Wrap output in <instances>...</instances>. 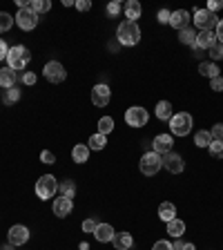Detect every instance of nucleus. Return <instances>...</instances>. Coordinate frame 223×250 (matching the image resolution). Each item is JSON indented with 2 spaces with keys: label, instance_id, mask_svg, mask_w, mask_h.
Instances as JSON below:
<instances>
[{
  "label": "nucleus",
  "instance_id": "nucleus-1",
  "mask_svg": "<svg viewBox=\"0 0 223 250\" xmlns=\"http://www.w3.org/2000/svg\"><path fill=\"white\" fill-rule=\"evenodd\" d=\"M116 38H119V42H121V45H125V47L139 45V41H141V27H139V22H132V21L121 22L119 29H116Z\"/></svg>",
  "mask_w": 223,
  "mask_h": 250
},
{
  "label": "nucleus",
  "instance_id": "nucleus-2",
  "mask_svg": "<svg viewBox=\"0 0 223 250\" xmlns=\"http://www.w3.org/2000/svg\"><path fill=\"white\" fill-rule=\"evenodd\" d=\"M31 61V54L27 47L22 45H16V47H9V54H7V67H11L14 72H22V69L29 65Z\"/></svg>",
  "mask_w": 223,
  "mask_h": 250
},
{
  "label": "nucleus",
  "instance_id": "nucleus-3",
  "mask_svg": "<svg viewBox=\"0 0 223 250\" xmlns=\"http://www.w3.org/2000/svg\"><path fill=\"white\" fill-rule=\"evenodd\" d=\"M56 192H58V181L54 174H42V177L36 181V197L41 199V201L52 199Z\"/></svg>",
  "mask_w": 223,
  "mask_h": 250
},
{
  "label": "nucleus",
  "instance_id": "nucleus-4",
  "mask_svg": "<svg viewBox=\"0 0 223 250\" xmlns=\"http://www.w3.org/2000/svg\"><path fill=\"white\" fill-rule=\"evenodd\" d=\"M192 114H187V112H179L170 119V130L174 136H185L192 132Z\"/></svg>",
  "mask_w": 223,
  "mask_h": 250
},
{
  "label": "nucleus",
  "instance_id": "nucleus-5",
  "mask_svg": "<svg viewBox=\"0 0 223 250\" xmlns=\"http://www.w3.org/2000/svg\"><path fill=\"white\" fill-rule=\"evenodd\" d=\"M139 167L145 177H154L156 172L163 167V156H159L156 152H145V154L141 156Z\"/></svg>",
  "mask_w": 223,
  "mask_h": 250
},
{
  "label": "nucleus",
  "instance_id": "nucleus-6",
  "mask_svg": "<svg viewBox=\"0 0 223 250\" xmlns=\"http://www.w3.org/2000/svg\"><path fill=\"white\" fill-rule=\"evenodd\" d=\"M150 121V114H147L145 107H141V105H132L127 112H125V123L130 125V127H143L147 125Z\"/></svg>",
  "mask_w": 223,
  "mask_h": 250
},
{
  "label": "nucleus",
  "instance_id": "nucleus-7",
  "mask_svg": "<svg viewBox=\"0 0 223 250\" xmlns=\"http://www.w3.org/2000/svg\"><path fill=\"white\" fill-rule=\"evenodd\" d=\"M42 76H45L49 83L58 85V83H62V81L67 78V72H65V67H62L58 61H49L45 67H42Z\"/></svg>",
  "mask_w": 223,
  "mask_h": 250
},
{
  "label": "nucleus",
  "instance_id": "nucleus-8",
  "mask_svg": "<svg viewBox=\"0 0 223 250\" xmlns=\"http://www.w3.org/2000/svg\"><path fill=\"white\" fill-rule=\"evenodd\" d=\"M14 21L22 31H31V29H36V25H38V16L34 14L29 7H22V9H18V14L14 16Z\"/></svg>",
  "mask_w": 223,
  "mask_h": 250
},
{
  "label": "nucleus",
  "instance_id": "nucleus-9",
  "mask_svg": "<svg viewBox=\"0 0 223 250\" xmlns=\"http://www.w3.org/2000/svg\"><path fill=\"white\" fill-rule=\"evenodd\" d=\"M194 25L199 27V31H208L212 29V27H217V16L210 14L208 9H194V16H192Z\"/></svg>",
  "mask_w": 223,
  "mask_h": 250
},
{
  "label": "nucleus",
  "instance_id": "nucleus-10",
  "mask_svg": "<svg viewBox=\"0 0 223 250\" xmlns=\"http://www.w3.org/2000/svg\"><path fill=\"white\" fill-rule=\"evenodd\" d=\"M7 239H9L11 246H25L27 241H29V228L22 224L11 226L9 232H7Z\"/></svg>",
  "mask_w": 223,
  "mask_h": 250
},
{
  "label": "nucleus",
  "instance_id": "nucleus-11",
  "mask_svg": "<svg viewBox=\"0 0 223 250\" xmlns=\"http://www.w3.org/2000/svg\"><path fill=\"white\" fill-rule=\"evenodd\" d=\"M109 101H112V89H109L105 83L94 85V89H92V103L96 105V107H105Z\"/></svg>",
  "mask_w": 223,
  "mask_h": 250
},
{
  "label": "nucleus",
  "instance_id": "nucleus-12",
  "mask_svg": "<svg viewBox=\"0 0 223 250\" xmlns=\"http://www.w3.org/2000/svg\"><path fill=\"white\" fill-rule=\"evenodd\" d=\"M163 166H165V170L172 172V174H181V172L185 170V161H183V156L177 154V152H167V154L163 156Z\"/></svg>",
  "mask_w": 223,
  "mask_h": 250
},
{
  "label": "nucleus",
  "instance_id": "nucleus-13",
  "mask_svg": "<svg viewBox=\"0 0 223 250\" xmlns=\"http://www.w3.org/2000/svg\"><path fill=\"white\" fill-rule=\"evenodd\" d=\"M172 146H174L172 134H159L152 141V152H156L159 156H165L167 152H172Z\"/></svg>",
  "mask_w": 223,
  "mask_h": 250
},
{
  "label": "nucleus",
  "instance_id": "nucleus-14",
  "mask_svg": "<svg viewBox=\"0 0 223 250\" xmlns=\"http://www.w3.org/2000/svg\"><path fill=\"white\" fill-rule=\"evenodd\" d=\"M72 208H74L72 199H67V197H56V199H54L52 210H54V214H56L58 219H65L69 212H72Z\"/></svg>",
  "mask_w": 223,
  "mask_h": 250
},
{
  "label": "nucleus",
  "instance_id": "nucleus-15",
  "mask_svg": "<svg viewBox=\"0 0 223 250\" xmlns=\"http://www.w3.org/2000/svg\"><path fill=\"white\" fill-rule=\"evenodd\" d=\"M190 21H192V16H190V11L185 9H177V11H172L170 16V25L174 27V29H187V25H190Z\"/></svg>",
  "mask_w": 223,
  "mask_h": 250
},
{
  "label": "nucleus",
  "instance_id": "nucleus-16",
  "mask_svg": "<svg viewBox=\"0 0 223 250\" xmlns=\"http://www.w3.org/2000/svg\"><path fill=\"white\" fill-rule=\"evenodd\" d=\"M114 228H112V224H99L96 226V230H94V239L101 241V244H107V241L114 239Z\"/></svg>",
  "mask_w": 223,
  "mask_h": 250
},
{
  "label": "nucleus",
  "instance_id": "nucleus-17",
  "mask_svg": "<svg viewBox=\"0 0 223 250\" xmlns=\"http://www.w3.org/2000/svg\"><path fill=\"white\" fill-rule=\"evenodd\" d=\"M112 244H114L116 250H130L132 246H134V237H132L130 232H116Z\"/></svg>",
  "mask_w": 223,
  "mask_h": 250
},
{
  "label": "nucleus",
  "instance_id": "nucleus-18",
  "mask_svg": "<svg viewBox=\"0 0 223 250\" xmlns=\"http://www.w3.org/2000/svg\"><path fill=\"white\" fill-rule=\"evenodd\" d=\"M16 81H18V74H16L11 67H2V69H0V87H2V89L14 87Z\"/></svg>",
  "mask_w": 223,
  "mask_h": 250
},
{
  "label": "nucleus",
  "instance_id": "nucleus-19",
  "mask_svg": "<svg viewBox=\"0 0 223 250\" xmlns=\"http://www.w3.org/2000/svg\"><path fill=\"white\" fill-rule=\"evenodd\" d=\"M159 219L161 221H172V219H177V206L172 201H163L161 206H159Z\"/></svg>",
  "mask_w": 223,
  "mask_h": 250
},
{
  "label": "nucleus",
  "instance_id": "nucleus-20",
  "mask_svg": "<svg viewBox=\"0 0 223 250\" xmlns=\"http://www.w3.org/2000/svg\"><path fill=\"white\" fill-rule=\"evenodd\" d=\"M123 9H125V16H127V21L136 22V21L141 18V11H143V7H141L139 0H127Z\"/></svg>",
  "mask_w": 223,
  "mask_h": 250
},
{
  "label": "nucleus",
  "instance_id": "nucleus-21",
  "mask_svg": "<svg viewBox=\"0 0 223 250\" xmlns=\"http://www.w3.org/2000/svg\"><path fill=\"white\" fill-rule=\"evenodd\" d=\"M197 45L201 49H210L212 45H217V36H214V31L208 29V31H199L197 34Z\"/></svg>",
  "mask_w": 223,
  "mask_h": 250
},
{
  "label": "nucleus",
  "instance_id": "nucleus-22",
  "mask_svg": "<svg viewBox=\"0 0 223 250\" xmlns=\"http://www.w3.org/2000/svg\"><path fill=\"white\" fill-rule=\"evenodd\" d=\"M172 116H174V112H172V103H170V101H159V103H156V119L170 121Z\"/></svg>",
  "mask_w": 223,
  "mask_h": 250
},
{
  "label": "nucleus",
  "instance_id": "nucleus-23",
  "mask_svg": "<svg viewBox=\"0 0 223 250\" xmlns=\"http://www.w3.org/2000/svg\"><path fill=\"white\" fill-rule=\"evenodd\" d=\"M199 72H201V76H208V78H217V76H221V69H219V65L217 62H212V61H208V62H203L201 61V65H199Z\"/></svg>",
  "mask_w": 223,
  "mask_h": 250
},
{
  "label": "nucleus",
  "instance_id": "nucleus-24",
  "mask_svg": "<svg viewBox=\"0 0 223 250\" xmlns=\"http://www.w3.org/2000/svg\"><path fill=\"white\" fill-rule=\"evenodd\" d=\"M167 232L172 234V237H183V232H185V221H181V219H172V221H167Z\"/></svg>",
  "mask_w": 223,
  "mask_h": 250
},
{
  "label": "nucleus",
  "instance_id": "nucleus-25",
  "mask_svg": "<svg viewBox=\"0 0 223 250\" xmlns=\"http://www.w3.org/2000/svg\"><path fill=\"white\" fill-rule=\"evenodd\" d=\"M58 190H61V197H76V183L72 181V179H65L62 183H58Z\"/></svg>",
  "mask_w": 223,
  "mask_h": 250
},
{
  "label": "nucleus",
  "instance_id": "nucleus-26",
  "mask_svg": "<svg viewBox=\"0 0 223 250\" xmlns=\"http://www.w3.org/2000/svg\"><path fill=\"white\" fill-rule=\"evenodd\" d=\"M197 34L199 31H194V29H190V27H187V29H181L179 31V41L183 42V45H197Z\"/></svg>",
  "mask_w": 223,
  "mask_h": 250
},
{
  "label": "nucleus",
  "instance_id": "nucleus-27",
  "mask_svg": "<svg viewBox=\"0 0 223 250\" xmlns=\"http://www.w3.org/2000/svg\"><path fill=\"white\" fill-rule=\"evenodd\" d=\"M107 146V136H103V134H92L89 136V141H87V147L89 150H103V147Z\"/></svg>",
  "mask_w": 223,
  "mask_h": 250
},
{
  "label": "nucleus",
  "instance_id": "nucleus-28",
  "mask_svg": "<svg viewBox=\"0 0 223 250\" xmlns=\"http://www.w3.org/2000/svg\"><path fill=\"white\" fill-rule=\"evenodd\" d=\"M210 143H212V134L208 130H201L194 134V146L197 147H210Z\"/></svg>",
  "mask_w": 223,
  "mask_h": 250
},
{
  "label": "nucleus",
  "instance_id": "nucleus-29",
  "mask_svg": "<svg viewBox=\"0 0 223 250\" xmlns=\"http://www.w3.org/2000/svg\"><path fill=\"white\" fill-rule=\"evenodd\" d=\"M29 9L36 16H41V14H47V11L52 9V2H49V0H34V2H29Z\"/></svg>",
  "mask_w": 223,
  "mask_h": 250
},
{
  "label": "nucleus",
  "instance_id": "nucleus-30",
  "mask_svg": "<svg viewBox=\"0 0 223 250\" xmlns=\"http://www.w3.org/2000/svg\"><path fill=\"white\" fill-rule=\"evenodd\" d=\"M72 159H74L76 163H85V161L89 159V147H87V146H76V147L72 150Z\"/></svg>",
  "mask_w": 223,
  "mask_h": 250
},
{
  "label": "nucleus",
  "instance_id": "nucleus-31",
  "mask_svg": "<svg viewBox=\"0 0 223 250\" xmlns=\"http://www.w3.org/2000/svg\"><path fill=\"white\" fill-rule=\"evenodd\" d=\"M18 99H20V89L16 87H9V89H5V94H2V103L5 105H14V103H18Z\"/></svg>",
  "mask_w": 223,
  "mask_h": 250
},
{
  "label": "nucleus",
  "instance_id": "nucleus-32",
  "mask_svg": "<svg viewBox=\"0 0 223 250\" xmlns=\"http://www.w3.org/2000/svg\"><path fill=\"white\" fill-rule=\"evenodd\" d=\"M112 130H114V119H112V116H101V121H99V134L107 136Z\"/></svg>",
  "mask_w": 223,
  "mask_h": 250
},
{
  "label": "nucleus",
  "instance_id": "nucleus-33",
  "mask_svg": "<svg viewBox=\"0 0 223 250\" xmlns=\"http://www.w3.org/2000/svg\"><path fill=\"white\" fill-rule=\"evenodd\" d=\"M14 16L7 14V11H0V34H5V31H9L11 27H14Z\"/></svg>",
  "mask_w": 223,
  "mask_h": 250
},
{
  "label": "nucleus",
  "instance_id": "nucleus-34",
  "mask_svg": "<svg viewBox=\"0 0 223 250\" xmlns=\"http://www.w3.org/2000/svg\"><path fill=\"white\" fill-rule=\"evenodd\" d=\"M208 150L214 159H223V141H212Z\"/></svg>",
  "mask_w": 223,
  "mask_h": 250
},
{
  "label": "nucleus",
  "instance_id": "nucleus-35",
  "mask_svg": "<svg viewBox=\"0 0 223 250\" xmlns=\"http://www.w3.org/2000/svg\"><path fill=\"white\" fill-rule=\"evenodd\" d=\"M210 58H212V62L221 61L223 58V42H217V45L210 47Z\"/></svg>",
  "mask_w": 223,
  "mask_h": 250
},
{
  "label": "nucleus",
  "instance_id": "nucleus-36",
  "mask_svg": "<svg viewBox=\"0 0 223 250\" xmlns=\"http://www.w3.org/2000/svg\"><path fill=\"white\" fill-rule=\"evenodd\" d=\"M96 226H99V221H96V219H85V221H83V232L94 234V230H96Z\"/></svg>",
  "mask_w": 223,
  "mask_h": 250
},
{
  "label": "nucleus",
  "instance_id": "nucleus-37",
  "mask_svg": "<svg viewBox=\"0 0 223 250\" xmlns=\"http://www.w3.org/2000/svg\"><path fill=\"white\" fill-rule=\"evenodd\" d=\"M41 161L45 163V166H52V163H56V156H54V152L42 150V152H41Z\"/></svg>",
  "mask_w": 223,
  "mask_h": 250
},
{
  "label": "nucleus",
  "instance_id": "nucleus-38",
  "mask_svg": "<svg viewBox=\"0 0 223 250\" xmlns=\"http://www.w3.org/2000/svg\"><path fill=\"white\" fill-rule=\"evenodd\" d=\"M210 134H212V141H223V123L212 125V130H210Z\"/></svg>",
  "mask_w": 223,
  "mask_h": 250
},
{
  "label": "nucleus",
  "instance_id": "nucleus-39",
  "mask_svg": "<svg viewBox=\"0 0 223 250\" xmlns=\"http://www.w3.org/2000/svg\"><path fill=\"white\" fill-rule=\"evenodd\" d=\"M205 9H208L210 14H217L219 9H223V0H210V2H208V7H205Z\"/></svg>",
  "mask_w": 223,
  "mask_h": 250
},
{
  "label": "nucleus",
  "instance_id": "nucleus-40",
  "mask_svg": "<svg viewBox=\"0 0 223 250\" xmlns=\"http://www.w3.org/2000/svg\"><path fill=\"white\" fill-rule=\"evenodd\" d=\"M20 81H22V85H36V74H34V72H25L20 76Z\"/></svg>",
  "mask_w": 223,
  "mask_h": 250
},
{
  "label": "nucleus",
  "instance_id": "nucleus-41",
  "mask_svg": "<svg viewBox=\"0 0 223 250\" xmlns=\"http://www.w3.org/2000/svg\"><path fill=\"white\" fill-rule=\"evenodd\" d=\"M210 87H212L214 92H223V76L210 78Z\"/></svg>",
  "mask_w": 223,
  "mask_h": 250
},
{
  "label": "nucleus",
  "instance_id": "nucleus-42",
  "mask_svg": "<svg viewBox=\"0 0 223 250\" xmlns=\"http://www.w3.org/2000/svg\"><path fill=\"white\" fill-rule=\"evenodd\" d=\"M121 9H123V5H121V2H116V0L107 5V14H109V16H119Z\"/></svg>",
  "mask_w": 223,
  "mask_h": 250
},
{
  "label": "nucleus",
  "instance_id": "nucleus-43",
  "mask_svg": "<svg viewBox=\"0 0 223 250\" xmlns=\"http://www.w3.org/2000/svg\"><path fill=\"white\" fill-rule=\"evenodd\" d=\"M170 16H172V11L161 9V11H159V16H156V21L161 22V25H165V22H167V25H170Z\"/></svg>",
  "mask_w": 223,
  "mask_h": 250
},
{
  "label": "nucleus",
  "instance_id": "nucleus-44",
  "mask_svg": "<svg viewBox=\"0 0 223 250\" xmlns=\"http://www.w3.org/2000/svg\"><path fill=\"white\" fill-rule=\"evenodd\" d=\"M152 250H174V248H172V244H170V241H165V239H159L154 246H152Z\"/></svg>",
  "mask_w": 223,
  "mask_h": 250
},
{
  "label": "nucleus",
  "instance_id": "nucleus-45",
  "mask_svg": "<svg viewBox=\"0 0 223 250\" xmlns=\"http://www.w3.org/2000/svg\"><path fill=\"white\" fill-rule=\"evenodd\" d=\"M74 5H76L78 11H89V9H92V2H89V0H76Z\"/></svg>",
  "mask_w": 223,
  "mask_h": 250
},
{
  "label": "nucleus",
  "instance_id": "nucleus-46",
  "mask_svg": "<svg viewBox=\"0 0 223 250\" xmlns=\"http://www.w3.org/2000/svg\"><path fill=\"white\" fill-rule=\"evenodd\" d=\"M214 36H217V42H223V21L217 22V27H214Z\"/></svg>",
  "mask_w": 223,
  "mask_h": 250
},
{
  "label": "nucleus",
  "instance_id": "nucleus-47",
  "mask_svg": "<svg viewBox=\"0 0 223 250\" xmlns=\"http://www.w3.org/2000/svg\"><path fill=\"white\" fill-rule=\"evenodd\" d=\"M7 54H9V45H7V42L0 38V61H5Z\"/></svg>",
  "mask_w": 223,
  "mask_h": 250
},
{
  "label": "nucleus",
  "instance_id": "nucleus-48",
  "mask_svg": "<svg viewBox=\"0 0 223 250\" xmlns=\"http://www.w3.org/2000/svg\"><path fill=\"white\" fill-rule=\"evenodd\" d=\"M192 52H194V56H203V49H201V47H199V45H192Z\"/></svg>",
  "mask_w": 223,
  "mask_h": 250
},
{
  "label": "nucleus",
  "instance_id": "nucleus-49",
  "mask_svg": "<svg viewBox=\"0 0 223 250\" xmlns=\"http://www.w3.org/2000/svg\"><path fill=\"white\" fill-rule=\"evenodd\" d=\"M181 250H197V248H194V244H183Z\"/></svg>",
  "mask_w": 223,
  "mask_h": 250
},
{
  "label": "nucleus",
  "instance_id": "nucleus-50",
  "mask_svg": "<svg viewBox=\"0 0 223 250\" xmlns=\"http://www.w3.org/2000/svg\"><path fill=\"white\" fill-rule=\"evenodd\" d=\"M16 248V246H11V244H7V246H2V248H0V250H14Z\"/></svg>",
  "mask_w": 223,
  "mask_h": 250
},
{
  "label": "nucleus",
  "instance_id": "nucleus-51",
  "mask_svg": "<svg viewBox=\"0 0 223 250\" xmlns=\"http://www.w3.org/2000/svg\"><path fill=\"white\" fill-rule=\"evenodd\" d=\"M81 250H89V246H87V244H85V241H83V244H81Z\"/></svg>",
  "mask_w": 223,
  "mask_h": 250
}]
</instances>
